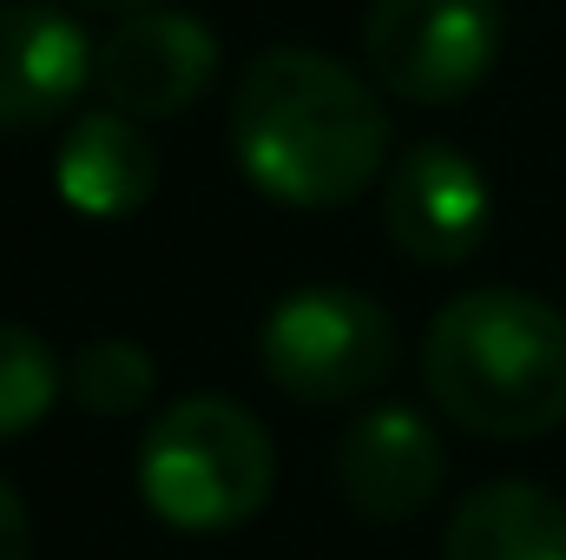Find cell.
I'll return each mask as SVG.
<instances>
[{"label":"cell","mask_w":566,"mask_h":560,"mask_svg":"<svg viewBox=\"0 0 566 560\" xmlns=\"http://www.w3.org/2000/svg\"><path fill=\"white\" fill-rule=\"evenodd\" d=\"M231 152L277 205H349L389 158V106L316 46H264L231 93Z\"/></svg>","instance_id":"6da1fadb"},{"label":"cell","mask_w":566,"mask_h":560,"mask_svg":"<svg viewBox=\"0 0 566 560\" xmlns=\"http://www.w3.org/2000/svg\"><path fill=\"white\" fill-rule=\"evenodd\" d=\"M422 383L441 416L527 442L566 422V310L534 290H461L422 336Z\"/></svg>","instance_id":"7a4b0ae2"},{"label":"cell","mask_w":566,"mask_h":560,"mask_svg":"<svg viewBox=\"0 0 566 560\" xmlns=\"http://www.w3.org/2000/svg\"><path fill=\"white\" fill-rule=\"evenodd\" d=\"M277 488L271 428L231 396H178L139 442L145 508L178 535H231Z\"/></svg>","instance_id":"3957f363"},{"label":"cell","mask_w":566,"mask_h":560,"mask_svg":"<svg viewBox=\"0 0 566 560\" xmlns=\"http://www.w3.org/2000/svg\"><path fill=\"white\" fill-rule=\"evenodd\" d=\"M258 356L296 403H356L396 370V317L349 283H303L271 303Z\"/></svg>","instance_id":"277c9868"},{"label":"cell","mask_w":566,"mask_h":560,"mask_svg":"<svg viewBox=\"0 0 566 560\" xmlns=\"http://www.w3.org/2000/svg\"><path fill=\"white\" fill-rule=\"evenodd\" d=\"M363 53L402 100H461L501 60V0H369Z\"/></svg>","instance_id":"5b68a950"},{"label":"cell","mask_w":566,"mask_h":560,"mask_svg":"<svg viewBox=\"0 0 566 560\" xmlns=\"http://www.w3.org/2000/svg\"><path fill=\"white\" fill-rule=\"evenodd\" d=\"M494 225L488 172L448 139H416L382 185V231L416 265H461Z\"/></svg>","instance_id":"8992f818"},{"label":"cell","mask_w":566,"mask_h":560,"mask_svg":"<svg viewBox=\"0 0 566 560\" xmlns=\"http://www.w3.org/2000/svg\"><path fill=\"white\" fill-rule=\"evenodd\" d=\"M211 73H218V33L185 7L119 13V27L93 53L99 93L133 120H165V113L191 106L211 86Z\"/></svg>","instance_id":"52a82bcc"},{"label":"cell","mask_w":566,"mask_h":560,"mask_svg":"<svg viewBox=\"0 0 566 560\" xmlns=\"http://www.w3.org/2000/svg\"><path fill=\"white\" fill-rule=\"evenodd\" d=\"M441 475H448L441 435L416 409H396V403L356 416L336 442V495L376 528L416 521L441 495Z\"/></svg>","instance_id":"ba28073f"},{"label":"cell","mask_w":566,"mask_h":560,"mask_svg":"<svg viewBox=\"0 0 566 560\" xmlns=\"http://www.w3.org/2000/svg\"><path fill=\"white\" fill-rule=\"evenodd\" d=\"M86 27L53 0H0V133L60 120L93 80Z\"/></svg>","instance_id":"9c48e42d"},{"label":"cell","mask_w":566,"mask_h":560,"mask_svg":"<svg viewBox=\"0 0 566 560\" xmlns=\"http://www.w3.org/2000/svg\"><path fill=\"white\" fill-rule=\"evenodd\" d=\"M53 185L80 218H133L158 191V145L119 106L73 113L53 152Z\"/></svg>","instance_id":"30bf717a"},{"label":"cell","mask_w":566,"mask_h":560,"mask_svg":"<svg viewBox=\"0 0 566 560\" xmlns=\"http://www.w3.org/2000/svg\"><path fill=\"white\" fill-rule=\"evenodd\" d=\"M441 560H566V501L534 481H488L454 501Z\"/></svg>","instance_id":"8fae6325"},{"label":"cell","mask_w":566,"mask_h":560,"mask_svg":"<svg viewBox=\"0 0 566 560\" xmlns=\"http://www.w3.org/2000/svg\"><path fill=\"white\" fill-rule=\"evenodd\" d=\"M66 390H73V403H80L86 416L126 422V416H139L145 403H151L158 363H151V350L133 343V336H93V343L73 356Z\"/></svg>","instance_id":"7c38bea8"},{"label":"cell","mask_w":566,"mask_h":560,"mask_svg":"<svg viewBox=\"0 0 566 560\" xmlns=\"http://www.w3.org/2000/svg\"><path fill=\"white\" fill-rule=\"evenodd\" d=\"M60 356L46 350V336H33L27 323H0V442L40 428L46 409L60 403Z\"/></svg>","instance_id":"4fadbf2b"},{"label":"cell","mask_w":566,"mask_h":560,"mask_svg":"<svg viewBox=\"0 0 566 560\" xmlns=\"http://www.w3.org/2000/svg\"><path fill=\"white\" fill-rule=\"evenodd\" d=\"M0 560H33V521H27V501L0 481Z\"/></svg>","instance_id":"5bb4252c"},{"label":"cell","mask_w":566,"mask_h":560,"mask_svg":"<svg viewBox=\"0 0 566 560\" xmlns=\"http://www.w3.org/2000/svg\"><path fill=\"white\" fill-rule=\"evenodd\" d=\"M93 7H113V13H139V7H158V0H93Z\"/></svg>","instance_id":"9a60e30c"}]
</instances>
